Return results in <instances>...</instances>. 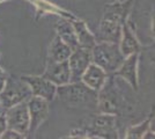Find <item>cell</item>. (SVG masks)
I'll return each instance as SVG.
<instances>
[{"mask_svg": "<svg viewBox=\"0 0 155 139\" xmlns=\"http://www.w3.org/2000/svg\"><path fill=\"white\" fill-rule=\"evenodd\" d=\"M56 96L71 108L97 109V92L88 88L82 81H70L58 86Z\"/></svg>", "mask_w": 155, "mask_h": 139, "instance_id": "obj_1", "label": "cell"}, {"mask_svg": "<svg viewBox=\"0 0 155 139\" xmlns=\"http://www.w3.org/2000/svg\"><path fill=\"white\" fill-rule=\"evenodd\" d=\"M124 55L118 43L97 42L91 49V61L102 67L108 74H112L124 60Z\"/></svg>", "mask_w": 155, "mask_h": 139, "instance_id": "obj_2", "label": "cell"}, {"mask_svg": "<svg viewBox=\"0 0 155 139\" xmlns=\"http://www.w3.org/2000/svg\"><path fill=\"white\" fill-rule=\"evenodd\" d=\"M31 96L30 88L21 78L8 77L4 89L0 92V102L6 110L18 103L28 101Z\"/></svg>", "mask_w": 155, "mask_h": 139, "instance_id": "obj_3", "label": "cell"}, {"mask_svg": "<svg viewBox=\"0 0 155 139\" xmlns=\"http://www.w3.org/2000/svg\"><path fill=\"white\" fill-rule=\"evenodd\" d=\"M84 132L87 138H118L116 115L101 113L94 116Z\"/></svg>", "mask_w": 155, "mask_h": 139, "instance_id": "obj_4", "label": "cell"}, {"mask_svg": "<svg viewBox=\"0 0 155 139\" xmlns=\"http://www.w3.org/2000/svg\"><path fill=\"white\" fill-rule=\"evenodd\" d=\"M27 104L29 111L28 137H34L49 116V101L38 96H30V99L27 101Z\"/></svg>", "mask_w": 155, "mask_h": 139, "instance_id": "obj_5", "label": "cell"}, {"mask_svg": "<svg viewBox=\"0 0 155 139\" xmlns=\"http://www.w3.org/2000/svg\"><path fill=\"white\" fill-rule=\"evenodd\" d=\"M6 118L7 127L13 129L18 132L26 134L28 137L29 130V111L27 101L18 103L13 107L7 108L4 111Z\"/></svg>", "mask_w": 155, "mask_h": 139, "instance_id": "obj_6", "label": "cell"}, {"mask_svg": "<svg viewBox=\"0 0 155 139\" xmlns=\"http://www.w3.org/2000/svg\"><path fill=\"white\" fill-rule=\"evenodd\" d=\"M30 88L31 96H38L51 102L56 98L57 86L44 75H22L20 77Z\"/></svg>", "mask_w": 155, "mask_h": 139, "instance_id": "obj_7", "label": "cell"}, {"mask_svg": "<svg viewBox=\"0 0 155 139\" xmlns=\"http://www.w3.org/2000/svg\"><path fill=\"white\" fill-rule=\"evenodd\" d=\"M67 61L71 72V81H80L86 68L93 63L91 50L78 46L77 49L72 50Z\"/></svg>", "mask_w": 155, "mask_h": 139, "instance_id": "obj_8", "label": "cell"}, {"mask_svg": "<svg viewBox=\"0 0 155 139\" xmlns=\"http://www.w3.org/2000/svg\"><path fill=\"white\" fill-rule=\"evenodd\" d=\"M139 55L140 53H132L126 56L124 58L123 63L120 64V66L111 74L117 78H122L134 91H138L139 88V78H138Z\"/></svg>", "mask_w": 155, "mask_h": 139, "instance_id": "obj_9", "label": "cell"}, {"mask_svg": "<svg viewBox=\"0 0 155 139\" xmlns=\"http://www.w3.org/2000/svg\"><path fill=\"white\" fill-rule=\"evenodd\" d=\"M119 49L124 57L132 55V53H140L141 52L142 45L139 38L137 37L134 28L132 27L130 16L122 26V34H120V40H119Z\"/></svg>", "mask_w": 155, "mask_h": 139, "instance_id": "obj_10", "label": "cell"}, {"mask_svg": "<svg viewBox=\"0 0 155 139\" xmlns=\"http://www.w3.org/2000/svg\"><path fill=\"white\" fill-rule=\"evenodd\" d=\"M44 75L46 79H49L51 82H53L56 86H63L65 84H68L71 81V72L68 67V61H46V66L44 70Z\"/></svg>", "mask_w": 155, "mask_h": 139, "instance_id": "obj_11", "label": "cell"}, {"mask_svg": "<svg viewBox=\"0 0 155 139\" xmlns=\"http://www.w3.org/2000/svg\"><path fill=\"white\" fill-rule=\"evenodd\" d=\"M108 78H109V74L105 72L102 67L97 66L96 64L91 63V65L86 68L80 81H82L88 88L98 93L105 85Z\"/></svg>", "mask_w": 155, "mask_h": 139, "instance_id": "obj_12", "label": "cell"}, {"mask_svg": "<svg viewBox=\"0 0 155 139\" xmlns=\"http://www.w3.org/2000/svg\"><path fill=\"white\" fill-rule=\"evenodd\" d=\"M122 26H123V23H120V22L102 18L100 26H98V31L95 35L96 41L97 42L119 43L120 34H122Z\"/></svg>", "mask_w": 155, "mask_h": 139, "instance_id": "obj_13", "label": "cell"}, {"mask_svg": "<svg viewBox=\"0 0 155 139\" xmlns=\"http://www.w3.org/2000/svg\"><path fill=\"white\" fill-rule=\"evenodd\" d=\"M72 25H73L74 31L77 35L79 46L84 48V49L91 50L94 48V45L97 43V41L95 35L89 30L87 23L84 21L80 20V19H74V20H72Z\"/></svg>", "mask_w": 155, "mask_h": 139, "instance_id": "obj_14", "label": "cell"}, {"mask_svg": "<svg viewBox=\"0 0 155 139\" xmlns=\"http://www.w3.org/2000/svg\"><path fill=\"white\" fill-rule=\"evenodd\" d=\"M56 31H57V35L61 38V41L65 42L72 50L77 49L79 46L77 35H75V31H74L71 19H67V18L60 19L57 22V25H56Z\"/></svg>", "mask_w": 155, "mask_h": 139, "instance_id": "obj_15", "label": "cell"}, {"mask_svg": "<svg viewBox=\"0 0 155 139\" xmlns=\"http://www.w3.org/2000/svg\"><path fill=\"white\" fill-rule=\"evenodd\" d=\"M72 52V49L67 45L65 42L61 41V38L58 35L54 36V38L52 40L50 48H49V52H48V59L52 61H63L67 60L70 55Z\"/></svg>", "mask_w": 155, "mask_h": 139, "instance_id": "obj_16", "label": "cell"}, {"mask_svg": "<svg viewBox=\"0 0 155 139\" xmlns=\"http://www.w3.org/2000/svg\"><path fill=\"white\" fill-rule=\"evenodd\" d=\"M149 127L154 129V116H149L148 118L138 123L136 125H131L125 132V138L126 139H142L145 132Z\"/></svg>", "mask_w": 155, "mask_h": 139, "instance_id": "obj_17", "label": "cell"}, {"mask_svg": "<svg viewBox=\"0 0 155 139\" xmlns=\"http://www.w3.org/2000/svg\"><path fill=\"white\" fill-rule=\"evenodd\" d=\"M1 139H25V138H28L26 134H22V133L18 132V131H15L13 129H9V127H7L6 130L4 131V133L1 134Z\"/></svg>", "mask_w": 155, "mask_h": 139, "instance_id": "obj_18", "label": "cell"}, {"mask_svg": "<svg viewBox=\"0 0 155 139\" xmlns=\"http://www.w3.org/2000/svg\"><path fill=\"white\" fill-rule=\"evenodd\" d=\"M9 77V74L7 73V71L4 68V67L0 66V92L4 89V87L6 85V81Z\"/></svg>", "mask_w": 155, "mask_h": 139, "instance_id": "obj_19", "label": "cell"}, {"mask_svg": "<svg viewBox=\"0 0 155 139\" xmlns=\"http://www.w3.org/2000/svg\"><path fill=\"white\" fill-rule=\"evenodd\" d=\"M7 129V123H6V118H5V114L1 113L0 114V137L1 134L4 133V131Z\"/></svg>", "mask_w": 155, "mask_h": 139, "instance_id": "obj_20", "label": "cell"}, {"mask_svg": "<svg viewBox=\"0 0 155 139\" xmlns=\"http://www.w3.org/2000/svg\"><path fill=\"white\" fill-rule=\"evenodd\" d=\"M5 111V109H4V107H2V104H1V102H0V114L4 113Z\"/></svg>", "mask_w": 155, "mask_h": 139, "instance_id": "obj_21", "label": "cell"}, {"mask_svg": "<svg viewBox=\"0 0 155 139\" xmlns=\"http://www.w3.org/2000/svg\"><path fill=\"white\" fill-rule=\"evenodd\" d=\"M116 1H119V2H126V1H131V0H116Z\"/></svg>", "mask_w": 155, "mask_h": 139, "instance_id": "obj_22", "label": "cell"}, {"mask_svg": "<svg viewBox=\"0 0 155 139\" xmlns=\"http://www.w3.org/2000/svg\"><path fill=\"white\" fill-rule=\"evenodd\" d=\"M5 1H8V0H0V4H2V2H5Z\"/></svg>", "mask_w": 155, "mask_h": 139, "instance_id": "obj_23", "label": "cell"}]
</instances>
